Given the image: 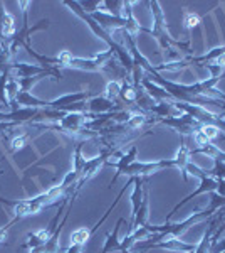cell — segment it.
<instances>
[{
	"mask_svg": "<svg viewBox=\"0 0 225 253\" xmlns=\"http://www.w3.org/2000/svg\"><path fill=\"white\" fill-rule=\"evenodd\" d=\"M63 3L71 9L72 14H76L77 17L83 19L84 22L88 24V27L91 29V32H93L94 36H96V38L103 39L104 42L108 44V47L113 51L114 58L120 61V64L126 69V73H131L133 71V58H131V54H129L128 49L123 47L121 44H118L116 41H114V38H111V34H109V32H106L104 29H101L99 24H97L96 20L91 17V15L86 14V12L83 10V7L79 5V2H69V0H64Z\"/></svg>",
	"mask_w": 225,
	"mask_h": 253,
	"instance_id": "1",
	"label": "cell"
},
{
	"mask_svg": "<svg viewBox=\"0 0 225 253\" xmlns=\"http://www.w3.org/2000/svg\"><path fill=\"white\" fill-rule=\"evenodd\" d=\"M148 5H150L151 15H153V29L141 27V32L150 34L151 38L157 39L161 49H166V51H168L171 46H175V47L183 49V51L190 56L192 52H193L190 49V42H178V41H175L168 34V31H166V20H165V14H163V10H161V3L157 2V0H151V2H148Z\"/></svg>",
	"mask_w": 225,
	"mask_h": 253,
	"instance_id": "2",
	"label": "cell"
},
{
	"mask_svg": "<svg viewBox=\"0 0 225 253\" xmlns=\"http://www.w3.org/2000/svg\"><path fill=\"white\" fill-rule=\"evenodd\" d=\"M57 58H59V66L96 73V71H101L103 68L108 66L109 61L114 58V54H113L111 49H108L106 52H99V54H96L94 58L86 59V58H76V56H72L69 51H63Z\"/></svg>",
	"mask_w": 225,
	"mask_h": 253,
	"instance_id": "3",
	"label": "cell"
},
{
	"mask_svg": "<svg viewBox=\"0 0 225 253\" xmlns=\"http://www.w3.org/2000/svg\"><path fill=\"white\" fill-rule=\"evenodd\" d=\"M168 167H175L173 159H170V161L163 159V161H153V162L134 161L133 164L125 170V175H128V177H146V175L160 172V170L168 169Z\"/></svg>",
	"mask_w": 225,
	"mask_h": 253,
	"instance_id": "4",
	"label": "cell"
},
{
	"mask_svg": "<svg viewBox=\"0 0 225 253\" xmlns=\"http://www.w3.org/2000/svg\"><path fill=\"white\" fill-rule=\"evenodd\" d=\"M158 124L166 125V126H170V128H173L175 132H178L180 137L192 135L193 132H197V130L202 128V124H198V122L195 120L193 117L187 115V113H183V115H180V117L160 118Z\"/></svg>",
	"mask_w": 225,
	"mask_h": 253,
	"instance_id": "5",
	"label": "cell"
},
{
	"mask_svg": "<svg viewBox=\"0 0 225 253\" xmlns=\"http://www.w3.org/2000/svg\"><path fill=\"white\" fill-rule=\"evenodd\" d=\"M0 205L10 208V210L15 213V218H19V219L27 218V216H32V214H37L44 210L42 206L34 201V198L32 199H19V201H12V199L0 198Z\"/></svg>",
	"mask_w": 225,
	"mask_h": 253,
	"instance_id": "6",
	"label": "cell"
},
{
	"mask_svg": "<svg viewBox=\"0 0 225 253\" xmlns=\"http://www.w3.org/2000/svg\"><path fill=\"white\" fill-rule=\"evenodd\" d=\"M109 156H111V150H109V149H103V150H101L99 156H96V157L89 159V161H86L84 169H83V174H81L79 181H77V184H76L77 189H79V191L83 189V186L86 184V182H88L89 179H91L93 175L101 169V167L106 166V162H108V157Z\"/></svg>",
	"mask_w": 225,
	"mask_h": 253,
	"instance_id": "7",
	"label": "cell"
},
{
	"mask_svg": "<svg viewBox=\"0 0 225 253\" xmlns=\"http://www.w3.org/2000/svg\"><path fill=\"white\" fill-rule=\"evenodd\" d=\"M91 17L99 24L101 29H104L106 32H114V31H123L126 29V17H121V15H113L109 12L104 10H96L93 14H89Z\"/></svg>",
	"mask_w": 225,
	"mask_h": 253,
	"instance_id": "8",
	"label": "cell"
},
{
	"mask_svg": "<svg viewBox=\"0 0 225 253\" xmlns=\"http://www.w3.org/2000/svg\"><path fill=\"white\" fill-rule=\"evenodd\" d=\"M88 118H91V115L84 112H76V113H66V117L59 122L57 128L63 130V132L69 133H84L86 132V124H88Z\"/></svg>",
	"mask_w": 225,
	"mask_h": 253,
	"instance_id": "9",
	"label": "cell"
},
{
	"mask_svg": "<svg viewBox=\"0 0 225 253\" xmlns=\"http://www.w3.org/2000/svg\"><path fill=\"white\" fill-rule=\"evenodd\" d=\"M217 186H219V179H215V177H212V175H205L203 179H200V186H198V189H195L193 193H190L188 196H185V198L182 199V201L178 203L177 206L171 210V213L166 216V223L170 221V218L173 216L175 213H177L178 210H182L183 206L187 205L188 201H192L193 198H197V196L200 194H205V193H212V191H215L217 189Z\"/></svg>",
	"mask_w": 225,
	"mask_h": 253,
	"instance_id": "10",
	"label": "cell"
},
{
	"mask_svg": "<svg viewBox=\"0 0 225 253\" xmlns=\"http://www.w3.org/2000/svg\"><path fill=\"white\" fill-rule=\"evenodd\" d=\"M91 98V93L89 91H76V93H67V95H63L56 100L49 101V108L52 110H59V112H64L67 107H72L76 103H81V101H86Z\"/></svg>",
	"mask_w": 225,
	"mask_h": 253,
	"instance_id": "11",
	"label": "cell"
},
{
	"mask_svg": "<svg viewBox=\"0 0 225 253\" xmlns=\"http://www.w3.org/2000/svg\"><path fill=\"white\" fill-rule=\"evenodd\" d=\"M136 154H138V147L136 145H131V149H129L128 152L123 154L118 162H111V161L106 162V166H111V167H114V169H116V174H114V177L111 179L109 186H113L114 182H116L118 179L121 177V175H125V170L128 169V167L131 166L134 161H136Z\"/></svg>",
	"mask_w": 225,
	"mask_h": 253,
	"instance_id": "12",
	"label": "cell"
},
{
	"mask_svg": "<svg viewBox=\"0 0 225 253\" xmlns=\"http://www.w3.org/2000/svg\"><path fill=\"white\" fill-rule=\"evenodd\" d=\"M195 247H197V245L187 243V242H183V240H180V238H171V236H166V238H165V240H161V242H158V243L151 245V247L148 248V250H157V248H160V250H168V252L187 253V252L195 250Z\"/></svg>",
	"mask_w": 225,
	"mask_h": 253,
	"instance_id": "13",
	"label": "cell"
},
{
	"mask_svg": "<svg viewBox=\"0 0 225 253\" xmlns=\"http://www.w3.org/2000/svg\"><path fill=\"white\" fill-rule=\"evenodd\" d=\"M148 216H150V196H148V189H146V186H145V193H143L141 206H140V210H138L136 216H134L133 223L129 224L128 233H126V235L133 233L134 230H138V228H141V226H145V224H148Z\"/></svg>",
	"mask_w": 225,
	"mask_h": 253,
	"instance_id": "14",
	"label": "cell"
},
{
	"mask_svg": "<svg viewBox=\"0 0 225 253\" xmlns=\"http://www.w3.org/2000/svg\"><path fill=\"white\" fill-rule=\"evenodd\" d=\"M49 68L39 66V64H29V63H12V73L15 75V78L19 80H26V78H32L35 75H40V73L47 71Z\"/></svg>",
	"mask_w": 225,
	"mask_h": 253,
	"instance_id": "15",
	"label": "cell"
},
{
	"mask_svg": "<svg viewBox=\"0 0 225 253\" xmlns=\"http://www.w3.org/2000/svg\"><path fill=\"white\" fill-rule=\"evenodd\" d=\"M88 110L94 115H104V113L116 112L118 108L114 107V101L108 100L106 96H93L88 101Z\"/></svg>",
	"mask_w": 225,
	"mask_h": 253,
	"instance_id": "16",
	"label": "cell"
},
{
	"mask_svg": "<svg viewBox=\"0 0 225 253\" xmlns=\"http://www.w3.org/2000/svg\"><path fill=\"white\" fill-rule=\"evenodd\" d=\"M175 161V167H178L180 172H182L183 181H188V174H187V164L190 162V149L187 145L185 137H180V149L177 152V157L173 159Z\"/></svg>",
	"mask_w": 225,
	"mask_h": 253,
	"instance_id": "17",
	"label": "cell"
},
{
	"mask_svg": "<svg viewBox=\"0 0 225 253\" xmlns=\"http://www.w3.org/2000/svg\"><path fill=\"white\" fill-rule=\"evenodd\" d=\"M51 231H49V228H42V230L35 231V233H29L26 236V245H24V248H27L29 252H34V250H39L40 247H44V245L47 243V240L51 238Z\"/></svg>",
	"mask_w": 225,
	"mask_h": 253,
	"instance_id": "18",
	"label": "cell"
},
{
	"mask_svg": "<svg viewBox=\"0 0 225 253\" xmlns=\"http://www.w3.org/2000/svg\"><path fill=\"white\" fill-rule=\"evenodd\" d=\"M123 223H125V219L120 218L116 221V224H114V230L106 235V240H104V245H103V250H101V253H113V252H121L123 250L121 240L118 238V231H120V226Z\"/></svg>",
	"mask_w": 225,
	"mask_h": 253,
	"instance_id": "19",
	"label": "cell"
},
{
	"mask_svg": "<svg viewBox=\"0 0 225 253\" xmlns=\"http://www.w3.org/2000/svg\"><path fill=\"white\" fill-rule=\"evenodd\" d=\"M141 88L146 91V95H148L150 98H153L155 101H166V100H170V101H175L173 98H171L168 93L165 91L160 84L157 83H153L151 80H146V78H143L141 81Z\"/></svg>",
	"mask_w": 225,
	"mask_h": 253,
	"instance_id": "20",
	"label": "cell"
},
{
	"mask_svg": "<svg viewBox=\"0 0 225 253\" xmlns=\"http://www.w3.org/2000/svg\"><path fill=\"white\" fill-rule=\"evenodd\" d=\"M15 103L24 108H49V101L39 100L34 95H31V91H19Z\"/></svg>",
	"mask_w": 225,
	"mask_h": 253,
	"instance_id": "21",
	"label": "cell"
},
{
	"mask_svg": "<svg viewBox=\"0 0 225 253\" xmlns=\"http://www.w3.org/2000/svg\"><path fill=\"white\" fill-rule=\"evenodd\" d=\"M133 2H123V9L126 10V29H123L126 32V34H129V36H134V34H138V32H141V26L138 24V20L134 19V15H133Z\"/></svg>",
	"mask_w": 225,
	"mask_h": 253,
	"instance_id": "22",
	"label": "cell"
},
{
	"mask_svg": "<svg viewBox=\"0 0 225 253\" xmlns=\"http://www.w3.org/2000/svg\"><path fill=\"white\" fill-rule=\"evenodd\" d=\"M190 154H205V156L212 157V159H217V161L225 162V152H222V150L214 144H208L205 147H195Z\"/></svg>",
	"mask_w": 225,
	"mask_h": 253,
	"instance_id": "23",
	"label": "cell"
},
{
	"mask_svg": "<svg viewBox=\"0 0 225 253\" xmlns=\"http://www.w3.org/2000/svg\"><path fill=\"white\" fill-rule=\"evenodd\" d=\"M84 145H86V142L81 140L79 144L76 145L74 154H72V170L79 174V177H81V174H83V169H84V164H86V159L83 157V147Z\"/></svg>",
	"mask_w": 225,
	"mask_h": 253,
	"instance_id": "24",
	"label": "cell"
},
{
	"mask_svg": "<svg viewBox=\"0 0 225 253\" xmlns=\"http://www.w3.org/2000/svg\"><path fill=\"white\" fill-rule=\"evenodd\" d=\"M20 91V84H19V80H14L10 76L9 81H7V88H5V93H7V100H9L10 107L15 103V98H17Z\"/></svg>",
	"mask_w": 225,
	"mask_h": 253,
	"instance_id": "25",
	"label": "cell"
},
{
	"mask_svg": "<svg viewBox=\"0 0 225 253\" xmlns=\"http://www.w3.org/2000/svg\"><path fill=\"white\" fill-rule=\"evenodd\" d=\"M120 91H121V83L120 81H109L108 84H106V98L108 100H111L116 103V100L120 98Z\"/></svg>",
	"mask_w": 225,
	"mask_h": 253,
	"instance_id": "26",
	"label": "cell"
},
{
	"mask_svg": "<svg viewBox=\"0 0 225 253\" xmlns=\"http://www.w3.org/2000/svg\"><path fill=\"white\" fill-rule=\"evenodd\" d=\"M146 122H148V117L146 115H140V113L133 115L131 113V118H129V120L126 122L123 126H125V128H129V130H134V128H140L141 125H145Z\"/></svg>",
	"mask_w": 225,
	"mask_h": 253,
	"instance_id": "27",
	"label": "cell"
},
{
	"mask_svg": "<svg viewBox=\"0 0 225 253\" xmlns=\"http://www.w3.org/2000/svg\"><path fill=\"white\" fill-rule=\"evenodd\" d=\"M101 7H104L109 14L113 15H121V9H123V0H104L101 2Z\"/></svg>",
	"mask_w": 225,
	"mask_h": 253,
	"instance_id": "28",
	"label": "cell"
},
{
	"mask_svg": "<svg viewBox=\"0 0 225 253\" xmlns=\"http://www.w3.org/2000/svg\"><path fill=\"white\" fill-rule=\"evenodd\" d=\"M183 24H185L188 31H193L200 24V15L195 14V12H185L183 14Z\"/></svg>",
	"mask_w": 225,
	"mask_h": 253,
	"instance_id": "29",
	"label": "cell"
},
{
	"mask_svg": "<svg viewBox=\"0 0 225 253\" xmlns=\"http://www.w3.org/2000/svg\"><path fill=\"white\" fill-rule=\"evenodd\" d=\"M208 175L215 179H225V162L214 159V167L208 170Z\"/></svg>",
	"mask_w": 225,
	"mask_h": 253,
	"instance_id": "30",
	"label": "cell"
},
{
	"mask_svg": "<svg viewBox=\"0 0 225 253\" xmlns=\"http://www.w3.org/2000/svg\"><path fill=\"white\" fill-rule=\"evenodd\" d=\"M187 174H192V175H195V177H198V179H203L205 175H208V170H203L202 167H198L197 164H193V162H188L187 164Z\"/></svg>",
	"mask_w": 225,
	"mask_h": 253,
	"instance_id": "31",
	"label": "cell"
},
{
	"mask_svg": "<svg viewBox=\"0 0 225 253\" xmlns=\"http://www.w3.org/2000/svg\"><path fill=\"white\" fill-rule=\"evenodd\" d=\"M200 130H202V132L205 133L207 138L210 142L215 140V138L220 135V128L217 125H202V128H200Z\"/></svg>",
	"mask_w": 225,
	"mask_h": 253,
	"instance_id": "32",
	"label": "cell"
},
{
	"mask_svg": "<svg viewBox=\"0 0 225 253\" xmlns=\"http://www.w3.org/2000/svg\"><path fill=\"white\" fill-rule=\"evenodd\" d=\"M17 221H20V219H19V218H14V219H10V221L7 223L5 226H2V228H0V245H2V243L7 240V235H9L10 228L14 226V224L17 223Z\"/></svg>",
	"mask_w": 225,
	"mask_h": 253,
	"instance_id": "33",
	"label": "cell"
},
{
	"mask_svg": "<svg viewBox=\"0 0 225 253\" xmlns=\"http://www.w3.org/2000/svg\"><path fill=\"white\" fill-rule=\"evenodd\" d=\"M7 14H9V12H7V9L3 7V3L0 2V46H10V44L2 38V26H3V19H5Z\"/></svg>",
	"mask_w": 225,
	"mask_h": 253,
	"instance_id": "34",
	"label": "cell"
},
{
	"mask_svg": "<svg viewBox=\"0 0 225 253\" xmlns=\"http://www.w3.org/2000/svg\"><path fill=\"white\" fill-rule=\"evenodd\" d=\"M193 140H195V145H197V147H205V145H208V144H212V142L208 140L207 135L202 132V130H197V132H195Z\"/></svg>",
	"mask_w": 225,
	"mask_h": 253,
	"instance_id": "35",
	"label": "cell"
},
{
	"mask_svg": "<svg viewBox=\"0 0 225 253\" xmlns=\"http://www.w3.org/2000/svg\"><path fill=\"white\" fill-rule=\"evenodd\" d=\"M26 142H27V135H20V137H15L12 140V145H10V152H15V150H20L26 147Z\"/></svg>",
	"mask_w": 225,
	"mask_h": 253,
	"instance_id": "36",
	"label": "cell"
},
{
	"mask_svg": "<svg viewBox=\"0 0 225 253\" xmlns=\"http://www.w3.org/2000/svg\"><path fill=\"white\" fill-rule=\"evenodd\" d=\"M225 252V238L222 240V242H215L214 245L210 247V252L208 253H222Z\"/></svg>",
	"mask_w": 225,
	"mask_h": 253,
	"instance_id": "37",
	"label": "cell"
},
{
	"mask_svg": "<svg viewBox=\"0 0 225 253\" xmlns=\"http://www.w3.org/2000/svg\"><path fill=\"white\" fill-rule=\"evenodd\" d=\"M120 253H131V252H129V250H121Z\"/></svg>",
	"mask_w": 225,
	"mask_h": 253,
	"instance_id": "38",
	"label": "cell"
},
{
	"mask_svg": "<svg viewBox=\"0 0 225 253\" xmlns=\"http://www.w3.org/2000/svg\"><path fill=\"white\" fill-rule=\"evenodd\" d=\"M187 253H195V250H192V252H187Z\"/></svg>",
	"mask_w": 225,
	"mask_h": 253,
	"instance_id": "39",
	"label": "cell"
},
{
	"mask_svg": "<svg viewBox=\"0 0 225 253\" xmlns=\"http://www.w3.org/2000/svg\"><path fill=\"white\" fill-rule=\"evenodd\" d=\"M0 76H2V73H0Z\"/></svg>",
	"mask_w": 225,
	"mask_h": 253,
	"instance_id": "40",
	"label": "cell"
},
{
	"mask_svg": "<svg viewBox=\"0 0 225 253\" xmlns=\"http://www.w3.org/2000/svg\"><path fill=\"white\" fill-rule=\"evenodd\" d=\"M222 253H225V252H222Z\"/></svg>",
	"mask_w": 225,
	"mask_h": 253,
	"instance_id": "41",
	"label": "cell"
}]
</instances>
